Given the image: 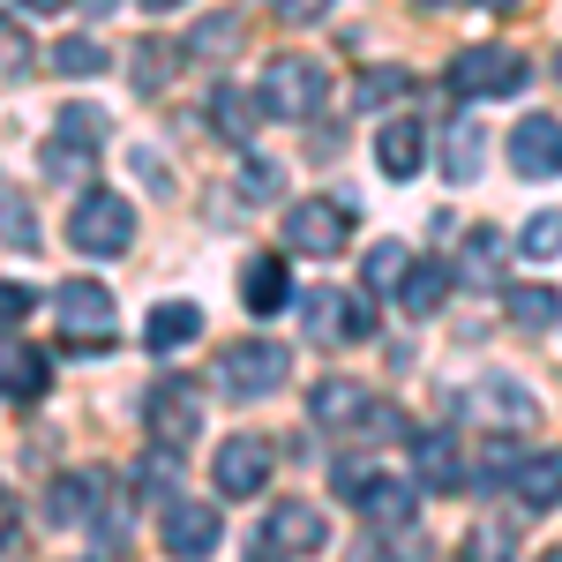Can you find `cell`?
Segmentation results:
<instances>
[{
    "instance_id": "cell-28",
    "label": "cell",
    "mask_w": 562,
    "mask_h": 562,
    "mask_svg": "<svg viewBox=\"0 0 562 562\" xmlns=\"http://www.w3.org/2000/svg\"><path fill=\"white\" fill-rule=\"evenodd\" d=\"M135 532V495H105L98 518H90V555H121Z\"/></svg>"
},
{
    "instance_id": "cell-21",
    "label": "cell",
    "mask_w": 562,
    "mask_h": 562,
    "mask_svg": "<svg viewBox=\"0 0 562 562\" xmlns=\"http://www.w3.org/2000/svg\"><path fill=\"white\" fill-rule=\"evenodd\" d=\"M375 166H383L390 180H413L420 166H428V128H413V121H383V135H375Z\"/></svg>"
},
{
    "instance_id": "cell-38",
    "label": "cell",
    "mask_w": 562,
    "mask_h": 562,
    "mask_svg": "<svg viewBox=\"0 0 562 562\" xmlns=\"http://www.w3.org/2000/svg\"><path fill=\"white\" fill-rule=\"evenodd\" d=\"M405 90H413L405 68H368V76H360V105H397Z\"/></svg>"
},
{
    "instance_id": "cell-3",
    "label": "cell",
    "mask_w": 562,
    "mask_h": 562,
    "mask_svg": "<svg viewBox=\"0 0 562 562\" xmlns=\"http://www.w3.org/2000/svg\"><path fill=\"white\" fill-rule=\"evenodd\" d=\"M285 375H293V352L278 338H240V346L217 352V390L225 397H278Z\"/></svg>"
},
{
    "instance_id": "cell-41",
    "label": "cell",
    "mask_w": 562,
    "mask_h": 562,
    "mask_svg": "<svg viewBox=\"0 0 562 562\" xmlns=\"http://www.w3.org/2000/svg\"><path fill=\"white\" fill-rule=\"evenodd\" d=\"M31 307H38L31 285H0V330H23V323H31Z\"/></svg>"
},
{
    "instance_id": "cell-33",
    "label": "cell",
    "mask_w": 562,
    "mask_h": 562,
    "mask_svg": "<svg viewBox=\"0 0 562 562\" xmlns=\"http://www.w3.org/2000/svg\"><path fill=\"white\" fill-rule=\"evenodd\" d=\"M518 256H525V262H548V256H562V211L525 217V233H518Z\"/></svg>"
},
{
    "instance_id": "cell-6",
    "label": "cell",
    "mask_w": 562,
    "mask_h": 562,
    "mask_svg": "<svg viewBox=\"0 0 562 562\" xmlns=\"http://www.w3.org/2000/svg\"><path fill=\"white\" fill-rule=\"evenodd\" d=\"M352 203L346 195H301L293 211H285V248L293 256H346L352 240Z\"/></svg>"
},
{
    "instance_id": "cell-2",
    "label": "cell",
    "mask_w": 562,
    "mask_h": 562,
    "mask_svg": "<svg viewBox=\"0 0 562 562\" xmlns=\"http://www.w3.org/2000/svg\"><path fill=\"white\" fill-rule=\"evenodd\" d=\"M68 240H76V256H128V240H135L128 195H113V188H83L76 211H68Z\"/></svg>"
},
{
    "instance_id": "cell-36",
    "label": "cell",
    "mask_w": 562,
    "mask_h": 562,
    "mask_svg": "<svg viewBox=\"0 0 562 562\" xmlns=\"http://www.w3.org/2000/svg\"><path fill=\"white\" fill-rule=\"evenodd\" d=\"M180 53H188V45H135V90H143V98H150V90H166V76H158V68H173Z\"/></svg>"
},
{
    "instance_id": "cell-19",
    "label": "cell",
    "mask_w": 562,
    "mask_h": 562,
    "mask_svg": "<svg viewBox=\"0 0 562 562\" xmlns=\"http://www.w3.org/2000/svg\"><path fill=\"white\" fill-rule=\"evenodd\" d=\"M480 166H487V128L480 121H450L442 128V180L450 188H473Z\"/></svg>"
},
{
    "instance_id": "cell-34",
    "label": "cell",
    "mask_w": 562,
    "mask_h": 562,
    "mask_svg": "<svg viewBox=\"0 0 562 562\" xmlns=\"http://www.w3.org/2000/svg\"><path fill=\"white\" fill-rule=\"evenodd\" d=\"M0 240H15V248H31L38 240V217H31V203L0 180Z\"/></svg>"
},
{
    "instance_id": "cell-37",
    "label": "cell",
    "mask_w": 562,
    "mask_h": 562,
    "mask_svg": "<svg viewBox=\"0 0 562 562\" xmlns=\"http://www.w3.org/2000/svg\"><path fill=\"white\" fill-rule=\"evenodd\" d=\"M53 68H60V76H98V68H105V45L98 38H60L53 45Z\"/></svg>"
},
{
    "instance_id": "cell-13",
    "label": "cell",
    "mask_w": 562,
    "mask_h": 562,
    "mask_svg": "<svg viewBox=\"0 0 562 562\" xmlns=\"http://www.w3.org/2000/svg\"><path fill=\"white\" fill-rule=\"evenodd\" d=\"M510 166H518V180H555L562 173V121L525 113L510 128Z\"/></svg>"
},
{
    "instance_id": "cell-31",
    "label": "cell",
    "mask_w": 562,
    "mask_h": 562,
    "mask_svg": "<svg viewBox=\"0 0 562 562\" xmlns=\"http://www.w3.org/2000/svg\"><path fill=\"white\" fill-rule=\"evenodd\" d=\"M458 278H465V285H495V278H503V233H487V225H480V233H465Z\"/></svg>"
},
{
    "instance_id": "cell-39",
    "label": "cell",
    "mask_w": 562,
    "mask_h": 562,
    "mask_svg": "<svg viewBox=\"0 0 562 562\" xmlns=\"http://www.w3.org/2000/svg\"><path fill=\"white\" fill-rule=\"evenodd\" d=\"M360 435H368V442H397V435H405V413L368 397V413H360Z\"/></svg>"
},
{
    "instance_id": "cell-5",
    "label": "cell",
    "mask_w": 562,
    "mask_h": 562,
    "mask_svg": "<svg viewBox=\"0 0 562 562\" xmlns=\"http://www.w3.org/2000/svg\"><path fill=\"white\" fill-rule=\"evenodd\" d=\"M525 83H532V68L510 45H465L450 60V98H518Z\"/></svg>"
},
{
    "instance_id": "cell-24",
    "label": "cell",
    "mask_w": 562,
    "mask_h": 562,
    "mask_svg": "<svg viewBox=\"0 0 562 562\" xmlns=\"http://www.w3.org/2000/svg\"><path fill=\"white\" fill-rule=\"evenodd\" d=\"M128 487H143V495H150V503H158V510H166V503H173V495H188V480H180V450H173V442H150V450H143V458H135Z\"/></svg>"
},
{
    "instance_id": "cell-43",
    "label": "cell",
    "mask_w": 562,
    "mask_h": 562,
    "mask_svg": "<svg viewBox=\"0 0 562 562\" xmlns=\"http://www.w3.org/2000/svg\"><path fill=\"white\" fill-rule=\"evenodd\" d=\"M15 532H23V518H15V503L0 495V548H15Z\"/></svg>"
},
{
    "instance_id": "cell-27",
    "label": "cell",
    "mask_w": 562,
    "mask_h": 562,
    "mask_svg": "<svg viewBox=\"0 0 562 562\" xmlns=\"http://www.w3.org/2000/svg\"><path fill=\"white\" fill-rule=\"evenodd\" d=\"M503 307H510V323H525V330H555L562 323L555 285H503Z\"/></svg>"
},
{
    "instance_id": "cell-23",
    "label": "cell",
    "mask_w": 562,
    "mask_h": 562,
    "mask_svg": "<svg viewBox=\"0 0 562 562\" xmlns=\"http://www.w3.org/2000/svg\"><path fill=\"white\" fill-rule=\"evenodd\" d=\"M98 503H105V473H68V480H53L45 518H53V525H90V518H98Z\"/></svg>"
},
{
    "instance_id": "cell-44",
    "label": "cell",
    "mask_w": 562,
    "mask_h": 562,
    "mask_svg": "<svg viewBox=\"0 0 562 562\" xmlns=\"http://www.w3.org/2000/svg\"><path fill=\"white\" fill-rule=\"evenodd\" d=\"M53 8H68V0H23V15H53Z\"/></svg>"
},
{
    "instance_id": "cell-8",
    "label": "cell",
    "mask_w": 562,
    "mask_h": 562,
    "mask_svg": "<svg viewBox=\"0 0 562 562\" xmlns=\"http://www.w3.org/2000/svg\"><path fill=\"white\" fill-rule=\"evenodd\" d=\"M143 428H150V442L188 450L203 435V397H195V383L188 375H158V383L143 390Z\"/></svg>"
},
{
    "instance_id": "cell-22",
    "label": "cell",
    "mask_w": 562,
    "mask_h": 562,
    "mask_svg": "<svg viewBox=\"0 0 562 562\" xmlns=\"http://www.w3.org/2000/svg\"><path fill=\"white\" fill-rule=\"evenodd\" d=\"M240 301H248V315H278V307L293 301V270H285V256H256L248 270H240Z\"/></svg>"
},
{
    "instance_id": "cell-42",
    "label": "cell",
    "mask_w": 562,
    "mask_h": 562,
    "mask_svg": "<svg viewBox=\"0 0 562 562\" xmlns=\"http://www.w3.org/2000/svg\"><path fill=\"white\" fill-rule=\"evenodd\" d=\"M270 8H278L285 23H323V15H330V0H270Z\"/></svg>"
},
{
    "instance_id": "cell-18",
    "label": "cell",
    "mask_w": 562,
    "mask_h": 562,
    "mask_svg": "<svg viewBox=\"0 0 562 562\" xmlns=\"http://www.w3.org/2000/svg\"><path fill=\"white\" fill-rule=\"evenodd\" d=\"M360 413H368V390L352 383V375H323V383L307 390V420L315 428H360Z\"/></svg>"
},
{
    "instance_id": "cell-17",
    "label": "cell",
    "mask_w": 562,
    "mask_h": 562,
    "mask_svg": "<svg viewBox=\"0 0 562 562\" xmlns=\"http://www.w3.org/2000/svg\"><path fill=\"white\" fill-rule=\"evenodd\" d=\"M262 113H270V105H262V90H256V98H248L240 83H217V90H211V128L225 135V143H240V150L256 143Z\"/></svg>"
},
{
    "instance_id": "cell-9",
    "label": "cell",
    "mask_w": 562,
    "mask_h": 562,
    "mask_svg": "<svg viewBox=\"0 0 562 562\" xmlns=\"http://www.w3.org/2000/svg\"><path fill=\"white\" fill-rule=\"evenodd\" d=\"M330 540V518L315 510V503H270V518H262V532H256V555L262 562H293V555H315Z\"/></svg>"
},
{
    "instance_id": "cell-47",
    "label": "cell",
    "mask_w": 562,
    "mask_h": 562,
    "mask_svg": "<svg viewBox=\"0 0 562 562\" xmlns=\"http://www.w3.org/2000/svg\"><path fill=\"white\" fill-rule=\"evenodd\" d=\"M555 76H562V53H555Z\"/></svg>"
},
{
    "instance_id": "cell-30",
    "label": "cell",
    "mask_w": 562,
    "mask_h": 562,
    "mask_svg": "<svg viewBox=\"0 0 562 562\" xmlns=\"http://www.w3.org/2000/svg\"><path fill=\"white\" fill-rule=\"evenodd\" d=\"M240 38H248V15H211V23L188 31V60H225Z\"/></svg>"
},
{
    "instance_id": "cell-14",
    "label": "cell",
    "mask_w": 562,
    "mask_h": 562,
    "mask_svg": "<svg viewBox=\"0 0 562 562\" xmlns=\"http://www.w3.org/2000/svg\"><path fill=\"white\" fill-rule=\"evenodd\" d=\"M53 307H60V330L68 338H113V293L98 278H68L53 293Z\"/></svg>"
},
{
    "instance_id": "cell-4",
    "label": "cell",
    "mask_w": 562,
    "mask_h": 562,
    "mask_svg": "<svg viewBox=\"0 0 562 562\" xmlns=\"http://www.w3.org/2000/svg\"><path fill=\"white\" fill-rule=\"evenodd\" d=\"M105 105H60V121H53V143H45V173L53 180H83L98 166V150H105Z\"/></svg>"
},
{
    "instance_id": "cell-10",
    "label": "cell",
    "mask_w": 562,
    "mask_h": 562,
    "mask_svg": "<svg viewBox=\"0 0 562 562\" xmlns=\"http://www.w3.org/2000/svg\"><path fill=\"white\" fill-rule=\"evenodd\" d=\"M420 487L428 480H405V473H368L352 487V510L375 525V532H405V525L420 518Z\"/></svg>"
},
{
    "instance_id": "cell-11",
    "label": "cell",
    "mask_w": 562,
    "mask_h": 562,
    "mask_svg": "<svg viewBox=\"0 0 562 562\" xmlns=\"http://www.w3.org/2000/svg\"><path fill=\"white\" fill-rule=\"evenodd\" d=\"M465 413L487 420V428H510V435L540 428V397H532L518 375H487V383H473V390H465Z\"/></svg>"
},
{
    "instance_id": "cell-32",
    "label": "cell",
    "mask_w": 562,
    "mask_h": 562,
    "mask_svg": "<svg viewBox=\"0 0 562 562\" xmlns=\"http://www.w3.org/2000/svg\"><path fill=\"white\" fill-rule=\"evenodd\" d=\"M405 270H413V248H405V240H375V248H368V293L405 285Z\"/></svg>"
},
{
    "instance_id": "cell-26",
    "label": "cell",
    "mask_w": 562,
    "mask_h": 562,
    "mask_svg": "<svg viewBox=\"0 0 562 562\" xmlns=\"http://www.w3.org/2000/svg\"><path fill=\"white\" fill-rule=\"evenodd\" d=\"M195 330H203V307H195V301H158V307H150V323H143V346H150V352H180Z\"/></svg>"
},
{
    "instance_id": "cell-40",
    "label": "cell",
    "mask_w": 562,
    "mask_h": 562,
    "mask_svg": "<svg viewBox=\"0 0 562 562\" xmlns=\"http://www.w3.org/2000/svg\"><path fill=\"white\" fill-rule=\"evenodd\" d=\"M278 166H270V158H248V166H240V195H248V203H270V195H278Z\"/></svg>"
},
{
    "instance_id": "cell-46",
    "label": "cell",
    "mask_w": 562,
    "mask_h": 562,
    "mask_svg": "<svg viewBox=\"0 0 562 562\" xmlns=\"http://www.w3.org/2000/svg\"><path fill=\"white\" fill-rule=\"evenodd\" d=\"M473 8H495V15H503V8H518V0H473Z\"/></svg>"
},
{
    "instance_id": "cell-35",
    "label": "cell",
    "mask_w": 562,
    "mask_h": 562,
    "mask_svg": "<svg viewBox=\"0 0 562 562\" xmlns=\"http://www.w3.org/2000/svg\"><path fill=\"white\" fill-rule=\"evenodd\" d=\"M31 60H38L31 31H23L15 15H0V76H31Z\"/></svg>"
},
{
    "instance_id": "cell-12",
    "label": "cell",
    "mask_w": 562,
    "mask_h": 562,
    "mask_svg": "<svg viewBox=\"0 0 562 562\" xmlns=\"http://www.w3.org/2000/svg\"><path fill=\"white\" fill-rule=\"evenodd\" d=\"M211 480H217V495H262V480H270V442H262V435H225Z\"/></svg>"
},
{
    "instance_id": "cell-25",
    "label": "cell",
    "mask_w": 562,
    "mask_h": 562,
    "mask_svg": "<svg viewBox=\"0 0 562 562\" xmlns=\"http://www.w3.org/2000/svg\"><path fill=\"white\" fill-rule=\"evenodd\" d=\"M510 487H518L525 510H555L562 503V450H532L518 473H510Z\"/></svg>"
},
{
    "instance_id": "cell-20",
    "label": "cell",
    "mask_w": 562,
    "mask_h": 562,
    "mask_svg": "<svg viewBox=\"0 0 562 562\" xmlns=\"http://www.w3.org/2000/svg\"><path fill=\"white\" fill-rule=\"evenodd\" d=\"M413 465L428 480V495H450V487H465V458H458V435H413Z\"/></svg>"
},
{
    "instance_id": "cell-29",
    "label": "cell",
    "mask_w": 562,
    "mask_h": 562,
    "mask_svg": "<svg viewBox=\"0 0 562 562\" xmlns=\"http://www.w3.org/2000/svg\"><path fill=\"white\" fill-rule=\"evenodd\" d=\"M442 293H450V270H442V262H413V270H405V285H397L405 315H435Z\"/></svg>"
},
{
    "instance_id": "cell-16",
    "label": "cell",
    "mask_w": 562,
    "mask_h": 562,
    "mask_svg": "<svg viewBox=\"0 0 562 562\" xmlns=\"http://www.w3.org/2000/svg\"><path fill=\"white\" fill-rule=\"evenodd\" d=\"M158 540H166V555H211V548H217V510H211V503L173 495L166 518H158Z\"/></svg>"
},
{
    "instance_id": "cell-15",
    "label": "cell",
    "mask_w": 562,
    "mask_h": 562,
    "mask_svg": "<svg viewBox=\"0 0 562 562\" xmlns=\"http://www.w3.org/2000/svg\"><path fill=\"white\" fill-rule=\"evenodd\" d=\"M45 390H53V360L38 346H15V330H0V397L38 405Z\"/></svg>"
},
{
    "instance_id": "cell-7",
    "label": "cell",
    "mask_w": 562,
    "mask_h": 562,
    "mask_svg": "<svg viewBox=\"0 0 562 562\" xmlns=\"http://www.w3.org/2000/svg\"><path fill=\"white\" fill-rule=\"evenodd\" d=\"M323 90H330V76H323L315 60H301V53H278V60L262 68V105H270V121H315V113H323Z\"/></svg>"
},
{
    "instance_id": "cell-45",
    "label": "cell",
    "mask_w": 562,
    "mask_h": 562,
    "mask_svg": "<svg viewBox=\"0 0 562 562\" xmlns=\"http://www.w3.org/2000/svg\"><path fill=\"white\" fill-rule=\"evenodd\" d=\"M135 8H150V15H166V8H188V0H135Z\"/></svg>"
},
{
    "instance_id": "cell-1",
    "label": "cell",
    "mask_w": 562,
    "mask_h": 562,
    "mask_svg": "<svg viewBox=\"0 0 562 562\" xmlns=\"http://www.w3.org/2000/svg\"><path fill=\"white\" fill-rule=\"evenodd\" d=\"M301 323L315 346H360V338H375V293L368 285L360 293L315 285V293H301Z\"/></svg>"
}]
</instances>
